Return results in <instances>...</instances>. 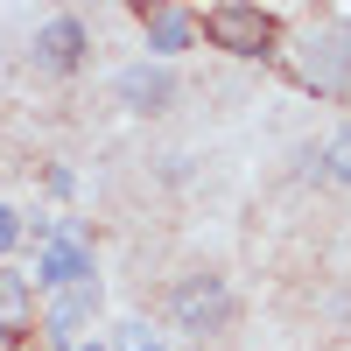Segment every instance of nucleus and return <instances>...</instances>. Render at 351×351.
Instances as JSON below:
<instances>
[{
	"label": "nucleus",
	"mask_w": 351,
	"mask_h": 351,
	"mask_svg": "<svg viewBox=\"0 0 351 351\" xmlns=\"http://www.w3.org/2000/svg\"><path fill=\"white\" fill-rule=\"evenodd\" d=\"M197 36L211 49H225V56L267 64V56H281V14L274 8H246V0H218V8L197 14Z\"/></svg>",
	"instance_id": "nucleus-1"
},
{
	"label": "nucleus",
	"mask_w": 351,
	"mask_h": 351,
	"mask_svg": "<svg viewBox=\"0 0 351 351\" xmlns=\"http://www.w3.org/2000/svg\"><path fill=\"white\" fill-rule=\"evenodd\" d=\"M169 324L183 337H225L232 324H239V295H232V281L218 267H197L169 288Z\"/></svg>",
	"instance_id": "nucleus-2"
},
{
	"label": "nucleus",
	"mask_w": 351,
	"mask_h": 351,
	"mask_svg": "<svg viewBox=\"0 0 351 351\" xmlns=\"http://www.w3.org/2000/svg\"><path fill=\"white\" fill-rule=\"evenodd\" d=\"M288 71H295L302 92H316V99H344V92H351V14L330 21V28H309V36L288 49Z\"/></svg>",
	"instance_id": "nucleus-3"
},
{
	"label": "nucleus",
	"mask_w": 351,
	"mask_h": 351,
	"mask_svg": "<svg viewBox=\"0 0 351 351\" xmlns=\"http://www.w3.org/2000/svg\"><path fill=\"white\" fill-rule=\"evenodd\" d=\"M99 260H92V239H84V218H56V239L36 246V274L28 288H43V295H64V288H92Z\"/></svg>",
	"instance_id": "nucleus-4"
},
{
	"label": "nucleus",
	"mask_w": 351,
	"mask_h": 351,
	"mask_svg": "<svg viewBox=\"0 0 351 351\" xmlns=\"http://www.w3.org/2000/svg\"><path fill=\"white\" fill-rule=\"evenodd\" d=\"M28 64H36L43 77H77L84 64H92V21L84 14H49L36 28V43H28Z\"/></svg>",
	"instance_id": "nucleus-5"
},
{
	"label": "nucleus",
	"mask_w": 351,
	"mask_h": 351,
	"mask_svg": "<svg viewBox=\"0 0 351 351\" xmlns=\"http://www.w3.org/2000/svg\"><path fill=\"white\" fill-rule=\"evenodd\" d=\"M112 92H120V106H127V112H169L183 84H176V71H169V64H127L120 77H112Z\"/></svg>",
	"instance_id": "nucleus-6"
},
{
	"label": "nucleus",
	"mask_w": 351,
	"mask_h": 351,
	"mask_svg": "<svg viewBox=\"0 0 351 351\" xmlns=\"http://www.w3.org/2000/svg\"><path fill=\"white\" fill-rule=\"evenodd\" d=\"M99 316V281L92 288H64V295H49V309H43V337H49V351H77V330Z\"/></svg>",
	"instance_id": "nucleus-7"
},
{
	"label": "nucleus",
	"mask_w": 351,
	"mask_h": 351,
	"mask_svg": "<svg viewBox=\"0 0 351 351\" xmlns=\"http://www.w3.org/2000/svg\"><path fill=\"white\" fill-rule=\"evenodd\" d=\"M141 36H148L155 64H169V56H183L197 43V14L190 8H141Z\"/></svg>",
	"instance_id": "nucleus-8"
},
{
	"label": "nucleus",
	"mask_w": 351,
	"mask_h": 351,
	"mask_svg": "<svg viewBox=\"0 0 351 351\" xmlns=\"http://www.w3.org/2000/svg\"><path fill=\"white\" fill-rule=\"evenodd\" d=\"M36 330V288H28V274L0 267V337H21Z\"/></svg>",
	"instance_id": "nucleus-9"
},
{
	"label": "nucleus",
	"mask_w": 351,
	"mask_h": 351,
	"mask_svg": "<svg viewBox=\"0 0 351 351\" xmlns=\"http://www.w3.org/2000/svg\"><path fill=\"white\" fill-rule=\"evenodd\" d=\"M302 176H316V183H351V127H337L324 148H302Z\"/></svg>",
	"instance_id": "nucleus-10"
},
{
	"label": "nucleus",
	"mask_w": 351,
	"mask_h": 351,
	"mask_svg": "<svg viewBox=\"0 0 351 351\" xmlns=\"http://www.w3.org/2000/svg\"><path fill=\"white\" fill-rule=\"evenodd\" d=\"M106 351H169V344H162V337H155L148 324H120V337H112Z\"/></svg>",
	"instance_id": "nucleus-11"
},
{
	"label": "nucleus",
	"mask_w": 351,
	"mask_h": 351,
	"mask_svg": "<svg viewBox=\"0 0 351 351\" xmlns=\"http://www.w3.org/2000/svg\"><path fill=\"white\" fill-rule=\"evenodd\" d=\"M14 246H21V211L0 204V253H14Z\"/></svg>",
	"instance_id": "nucleus-12"
},
{
	"label": "nucleus",
	"mask_w": 351,
	"mask_h": 351,
	"mask_svg": "<svg viewBox=\"0 0 351 351\" xmlns=\"http://www.w3.org/2000/svg\"><path fill=\"white\" fill-rule=\"evenodd\" d=\"M43 183H49V197H71V190H77V169H64V162H49V169H43Z\"/></svg>",
	"instance_id": "nucleus-13"
},
{
	"label": "nucleus",
	"mask_w": 351,
	"mask_h": 351,
	"mask_svg": "<svg viewBox=\"0 0 351 351\" xmlns=\"http://www.w3.org/2000/svg\"><path fill=\"white\" fill-rule=\"evenodd\" d=\"M77 351H106V344H77Z\"/></svg>",
	"instance_id": "nucleus-14"
}]
</instances>
